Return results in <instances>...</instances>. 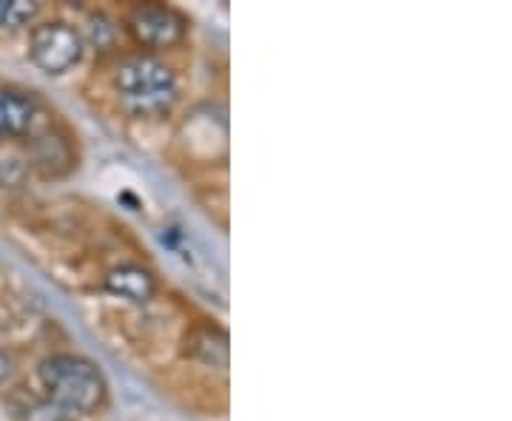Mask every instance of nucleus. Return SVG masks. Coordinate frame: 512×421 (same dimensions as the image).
Here are the masks:
<instances>
[{
    "label": "nucleus",
    "instance_id": "1",
    "mask_svg": "<svg viewBox=\"0 0 512 421\" xmlns=\"http://www.w3.org/2000/svg\"><path fill=\"white\" fill-rule=\"evenodd\" d=\"M114 89L120 94L123 106L137 117H157L174 106L177 77L157 57L131 55L117 66Z\"/></svg>",
    "mask_w": 512,
    "mask_h": 421
},
{
    "label": "nucleus",
    "instance_id": "2",
    "mask_svg": "<svg viewBox=\"0 0 512 421\" xmlns=\"http://www.w3.org/2000/svg\"><path fill=\"white\" fill-rule=\"evenodd\" d=\"M40 382L49 390V399L74 410L77 416L97 410L106 399V379L89 359L60 353L40 365Z\"/></svg>",
    "mask_w": 512,
    "mask_h": 421
},
{
    "label": "nucleus",
    "instance_id": "3",
    "mask_svg": "<svg viewBox=\"0 0 512 421\" xmlns=\"http://www.w3.org/2000/svg\"><path fill=\"white\" fill-rule=\"evenodd\" d=\"M29 55L40 72L63 74L72 69L83 55V37L80 32L63 23V20H49L32 29L29 37Z\"/></svg>",
    "mask_w": 512,
    "mask_h": 421
},
{
    "label": "nucleus",
    "instance_id": "4",
    "mask_svg": "<svg viewBox=\"0 0 512 421\" xmlns=\"http://www.w3.org/2000/svg\"><path fill=\"white\" fill-rule=\"evenodd\" d=\"M128 29L137 37V43H143L146 49H165L174 46L185 35V18L163 3H148L137 6L128 18Z\"/></svg>",
    "mask_w": 512,
    "mask_h": 421
},
{
    "label": "nucleus",
    "instance_id": "5",
    "mask_svg": "<svg viewBox=\"0 0 512 421\" xmlns=\"http://www.w3.org/2000/svg\"><path fill=\"white\" fill-rule=\"evenodd\" d=\"M37 103L26 94L0 89V137H23L32 129Z\"/></svg>",
    "mask_w": 512,
    "mask_h": 421
},
{
    "label": "nucleus",
    "instance_id": "6",
    "mask_svg": "<svg viewBox=\"0 0 512 421\" xmlns=\"http://www.w3.org/2000/svg\"><path fill=\"white\" fill-rule=\"evenodd\" d=\"M106 288L123 299H131V302H148L154 296V276L148 274L146 268L140 265H123V268H114L109 276H106Z\"/></svg>",
    "mask_w": 512,
    "mask_h": 421
},
{
    "label": "nucleus",
    "instance_id": "7",
    "mask_svg": "<svg viewBox=\"0 0 512 421\" xmlns=\"http://www.w3.org/2000/svg\"><path fill=\"white\" fill-rule=\"evenodd\" d=\"M191 353L202 359L205 365L211 367H228V336L225 330L214 328V325H205L191 333Z\"/></svg>",
    "mask_w": 512,
    "mask_h": 421
},
{
    "label": "nucleus",
    "instance_id": "8",
    "mask_svg": "<svg viewBox=\"0 0 512 421\" xmlns=\"http://www.w3.org/2000/svg\"><path fill=\"white\" fill-rule=\"evenodd\" d=\"M18 421H77V413L57 404L55 399H40L20 410Z\"/></svg>",
    "mask_w": 512,
    "mask_h": 421
},
{
    "label": "nucleus",
    "instance_id": "9",
    "mask_svg": "<svg viewBox=\"0 0 512 421\" xmlns=\"http://www.w3.org/2000/svg\"><path fill=\"white\" fill-rule=\"evenodd\" d=\"M37 15V3L32 0H0V29L26 26Z\"/></svg>",
    "mask_w": 512,
    "mask_h": 421
},
{
    "label": "nucleus",
    "instance_id": "10",
    "mask_svg": "<svg viewBox=\"0 0 512 421\" xmlns=\"http://www.w3.org/2000/svg\"><path fill=\"white\" fill-rule=\"evenodd\" d=\"M9 373H12V356L6 350H0V382H6Z\"/></svg>",
    "mask_w": 512,
    "mask_h": 421
}]
</instances>
